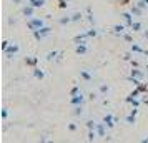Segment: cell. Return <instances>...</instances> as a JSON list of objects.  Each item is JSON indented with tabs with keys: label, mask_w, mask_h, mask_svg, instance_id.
Returning a JSON list of instances; mask_svg holds the SVG:
<instances>
[{
	"label": "cell",
	"mask_w": 148,
	"mask_h": 143,
	"mask_svg": "<svg viewBox=\"0 0 148 143\" xmlns=\"http://www.w3.org/2000/svg\"><path fill=\"white\" fill-rule=\"evenodd\" d=\"M27 27L34 32V30H38V28L45 27V20L40 18V17H32V18H28L27 20Z\"/></svg>",
	"instance_id": "cell-1"
},
{
	"label": "cell",
	"mask_w": 148,
	"mask_h": 143,
	"mask_svg": "<svg viewBox=\"0 0 148 143\" xmlns=\"http://www.w3.org/2000/svg\"><path fill=\"white\" fill-rule=\"evenodd\" d=\"M34 34V37H35V40H42V38H45V37H48V35L52 34V28L50 27H42V28H38V30H34L32 32Z\"/></svg>",
	"instance_id": "cell-2"
},
{
	"label": "cell",
	"mask_w": 148,
	"mask_h": 143,
	"mask_svg": "<svg viewBox=\"0 0 148 143\" xmlns=\"http://www.w3.org/2000/svg\"><path fill=\"white\" fill-rule=\"evenodd\" d=\"M18 50H20V48H18V45H17V43H10V45L7 47V50H5L3 53H5V57H7V58H12L14 55L18 53Z\"/></svg>",
	"instance_id": "cell-3"
},
{
	"label": "cell",
	"mask_w": 148,
	"mask_h": 143,
	"mask_svg": "<svg viewBox=\"0 0 148 143\" xmlns=\"http://www.w3.org/2000/svg\"><path fill=\"white\" fill-rule=\"evenodd\" d=\"M83 102H85V96L82 95V92L78 95H75V96L70 98V105H72V107H75V105H83Z\"/></svg>",
	"instance_id": "cell-4"
},
{
	"label": "cell",
	"mask_w": 148,
	"mask_h": 143,
	"mask_svg": "<svg viewBox=\"0 0 148 143\" xmlns=\"http://www.w3.org/2000/svg\"><path fill=\"white\" fill-rule=\"evenodd\" d=\"M103 122H105V125H107L108 128H113L115 123H116V120H115V116L112 115V113H107V115L103 116Z\"/></svg>",
	"instance_id": "cell-5"
},
{
	"label": "cell",
	"mask_w": 148,
	"mask_h": 143,
	"mask_svg": "<svg viewBox=\"0 0 148 143\" xmlns=\"http://www.w3.org/2000/svg\"><path fill=\"white\" fill-rule=\"evenodd\" d=\"M125 28H128L127 23H116V25H113V34L115 35H123L125 34Z\"/></svg>",
	"instance_id": "cell-6"
},
{
	"label": "cell",
	"mask_w": 148,
	"mask_h": 143,
	"mask_svg": "<svg viewBox=\"0 0 148 143\" xmlns=\"http://www.w3.org/2000/svg\"><path fill=\"white\" fill-rule=\"evenodd\" d=\"M121 17H123V20H125V23H127V27H128V28L132 27V23L135 22V20H133V17H135V15L132 14V12H125V14L121 15Z\"/></svg>",
	"instance_id": "cell-7"
},
{
	"label": "cell",
	"mask_w": 148,
	"mask_h": 143,
	"mask_svg": "<svg viewBox=\"0 0 148 143\" xmlns=\"http://www.w3.org/2000/svg\"><path fill=\"white\" fill-rule=\"evenodd\" d=\"M35 7L34 5H30V3H28L27 7H23V15H25V17H27V18H32V17H35Z\"/></svg>",
	"instance_id": "cell-8"
},
{
	"label": "cell",
	"mask_w": 148,
	"mask_h": 143,
	"mask_svg": "<svg viewBox=\"0 0 148 143\" xmlns=\"http://www.w3.org/2000/svg\"><path fill=\"white\" fill-rule=\"evenodd\" d=\"M107 125H105V122L103 123H97V127H95V130H97V133H98V136H105V133H107Z\"/></svg>",
	"instance_id": "cell-9"
},
{
	"label": "cell",
	"mask_w": 148,
	"mask_h": 143,
	"mask_svg": "<svg viewBox=\"0 0 148 143\" xmlns=\"http://www.w3.org/2000/svg\"><path fill=\"white\" fill-rule=\"evenodd\" d=\"M130 77H133V78H138V80H143V77H145V72H143V70H140V68L135 67L133 70H132Z\"/></svg>",
	"instance_id": "cell-10"
},
{
	"label": "cell",
	"mask_w": 148,
	"mask_h": 143,
	"mask_svg": "<svg viewBox=\"0 0 148 143\" xmlns=\"http://www.w3.org/2000/svg\"><path fill=\"white\" fill-rule=\"evenodd\" d=\"M75 52L78 55H85L88 52V47H87V43H77V47H75Z\"/></svg>",
	"instance_id": "cell-11"
},
{
	"label": "cell",
	"mask_w": 148,
	"mask_h": 143,
	"mask_svg": "<svg viewBox=\"0 0 148 143\" xmlns=\"http://www.w3.org/2000/svg\"><path fill=\"white\" fill-rule=\"evenodd\" d=\"M132 52L133 53H141V55H148V50H143V48L138 45V43H132Z\"/></svg>",
	"instance_id": "cell-12"
},
{
	"label": "cell",
	"mask_w": 148,
	"mask_h": 143,
	"mask_svg": "<svg viewBox=\"0 0 148 143\" xmlns=\"http://www.w3.org/2000/svg\"><path fill=\"white\" fill-rule=\"evenodd\" d=\"M80 78H83L85 82H92V80H93V75H92L88 70H80Z\"/></svg>",
	"instance_id": "cell-13"
},
{
	"label": "cell",
	"mask_w": 148,
	"mask_h": 143,
	"mask_svg": "<svg viewBox=\"0 0 148 143\" xmlns=\"http://www.w3.org/2000/svg\"><path fill=\"white\" fill-rule=\"evenodd\" d=\"M25 63H27L28 67H37V63H38V58H37V57H27V58H25Z\"/></svg>",
	"instance_id": "cell-14"
},
{
	"label": "cell",
	"mask_w": 148,
	"mask_h": 143,
	"mask_svg": "<svg viewBox=\"0 0 148 143\" xmlns=\"http://www.w3.org/2000/svg\"><path fill=\"white\" fill-rule=\"evenodd\" d=\"M57 57H62V52H58V50L48 52V53H47V60H48V62H52V60H55Z\"/></svg>",
	"instance_id": "cell-15"
},
{
	"label": "cell",
	"mask_w": 148,
	"mask_h": 143,
	"mask_svg": "<svg viewBox=\"0 0 148 143\" xmlns=\"http://www.w3.org/2000/svg\"><path fill=\"white\" fill-rule=\"evenodd\" d=\"M132 14H133L135 17H140V15L143 14V8H141L140 5H136V3H135L133 7H132Z\"/></svg>",
	"instance_id": "cell-16"
},
{
	"label": "cell",
	"mask_w": 148,
	"mask_h": 143,
	"mask_svg": "<svg viewBox=\"0 0 148 143\" xmlns=\"http://www.w3.org/2000/svg\"><path fill=\"white\" fill-rule=\"evenodd\" d=\"M28 3H30V5H34L35 8H42L43 5H45V0H30Z\"/></svg>",
	"instance_id": "cell-17"
},
{
	"label": "cell",
	"mask_w": 148,
	"mask_h": 143,
	"mask_svg": "<svg viewBox=\"0 0 148 143\" xmlns=\"http://www.w3.org/2000/svg\"><path fill=\"white\" fill-rule=\"evenodd\" d=\"M34 77H35V78H38V80H42V78H43V77H45V73H43V72H42L40 68L34 67Z\"/></svg>",
	"instance_id": "cell-18"
},
{
	"label": "cell",
	"mask_w": 148,
	"mask_h": 143,
	"mask_svg": "<svg viewBox=\"0 0 148 143\" xmlns=\"http://www.w3.org/2000/svg\"><path fill=\"white\" fill-rule=\"evenodd\" d=\"M132 30H133V32H141V28H143V25H141V22H133V23H132Z\"/></svg>",
	"instance_id": "cell-19"
},
{
	"label": "cell",
	"mask_w": 148,
	"mask_h": 143,
	"mask_svg": "<svg viewBox=\"0 0 148 143\" xmlns=\"http://www.w3.org/2000/svg\"><path fill=\"white\" fill-rule=\"evenodd\" d=\"M98 136V133H97V130H88V142H93L95 138Z\"/></svg>",
	"instance_id": "cell-20"
},
{
	"label": "cell",
	"mask_w": 148,
	"mask_h": 143,
	"mask_svg": "<svg viewBox=\"0 0 148 143\" xmlns=\"http://www.w3.org/2000/svg\"><path fill=\"white\" fill-rule=\"evenodd\" d=\"M83 113V108H82V105H75L73 107V115L75 116H78V115H82Z\"/></svg>",
	"instance_id": "cell-21"
},
{
	"label": "cell",
	"mask_w": 148,
	"mask_h": 143,
	"mask_svg": "<svg viewBox=\"0 0 148 143\" xmlns=\"http://www.w3.org/2000/svg\"><path fill=\"white\" fill-rule=\"evenodd\" d=\"M125 120H127V123H130V125H133V123L136 122V115H133V113H130V115H128L127 118H125Z\"/></svg>",
	"instance_id": "cell-22"
},
{
	"label": "cell",
	"mask_w": 148,
	"mask_h": 143,
	"mask_svg": "<svg viewBox=\"0 0 148 143\" xmlns=\"http://www.w3.org/2000/svg\"><path fill=\"white\" fill-rule=\"evenodd\" d=\"M82 18H83V15H82L80 12H77V14L72 15V22H80Z\"/></svg>",
	"instance_id": "cell-23"
},
{
	"label": "cell",
	"mask_w": 148,
	"mask_h": 143,
	"mask_svg": "<svg viewBox=\"0 0 148 143\" xmlns=\"http://www.w3.org/2000/svg\"><path fill=\"white\" fill-rule=\"evenodd\" d=\"M80 93V88L75 85V87H72V90H70V96H75V95H78Z\"/></svg>",
	"instance_id": "cell-24"
},
{
	"label": "cell",
	"mask_w": 148,
	"mask_h": 143,
	"mask_svg": "<svg viewBox=\"0 0 148 143\" xmlns=\"http://www.w3.org/2000/svg\"><path fill=\"white\" fill-rule=\"evenodd\" d=\"M60 25H65V23H70L72 22V17H63V18H60Z\"/></svg>",
	"instance_id": "cell-25"
},
{
	"label": "cell",
	"mask_w": 148,
	"mask_h": 143,
	"mask_svg": "<svg viewBox=\"0 0 148 143\" xmlns=\"http://www.w3.org/2000/svg\"><path fill=\"white\" fill-rule=\"evenodd\" d=\"M140 93H143V92H141V90L138 88V87H136V88H135L133 92L130 93V95H132V96H135V98H138V95H140Z\"/></svg>",
	"instance_id": "cell-26"
},
{
	"label": "cell",
	"mask_w": 148,
	"mask_h": 143,
	"mask_svg": "<svg viewBox=\"0 0 148 143\" xmlns=\"http://www.w3.org/2000/svg\"><path fill=\"white\" fill-rule=\"evenodd\" d=\"M87 35H88V38H90V37H97V35H98V30L92 28V30H88V32H87Z\"/></svg>",
	"instance_id": "cell-27"
},
{
	"label": "cell",
	"mask_w": 148,
	"mask_h": 143,
	"mask_svg": "<svg viewBox=\"0 0 148 143\" xmlns=\"http://www.w3.org/2000/svg\"><path fill=\"white\" fill-rule=\"evenodd\" d=\"M95 127H97V123H95V122H92V120L87 122V128L88 130H95Z\"/></svg>",
	"instance_id": "cell-28"
},
{
	"label": "cell",
	"mask_w": 148,
	"mask_h": 143,
	"mask_svg": "<svg viewBox=\"0 0 148 143\" xmlns=\"http://www.w3.org/2000/svg\"><path fill=\"white\" fill-rule=\"evenodd\" d=\"M108 90H110L108 85H101V87H100V93H108Z\"/></svg>",
	"instance_id": "cell-29"
},
{
	"label": "cell",
	"mask_w": 148,
	"mask_h": 143,
	"mask_svg": "<svg viewBox=\"0 0 148 143\" xmlns=\"http://www.w3.org/2000/svg\"><path fill=\"white\" fill-rule=\"evenodd\" d=\"M58 7L60 8H67V0H58Z\"/></svg>",
	"instance_id": "cell-30"
},
{
	"label": "cell",
	"mask_w": 148,
	"mask_h": 143,
	"mask_svg": "<svg viewBox=\"0 0 148 143\" xmlns=\"http://www.w3.org/2000/svg\"><path fill=\"white\" fill-rule=\"evenodd\" d=\"M7 116H8V108H2V118L5 120Z\"/></svg>",
	"instance_id": "cell-31"
},
{
	"label": "cell",
	"mask_w": 148,
	"mask_h": 143,
	"mask_svg": "<svg viewBox=\"0 0 148 143\" xmlns=\"http://www.w3.org/2000/svg\"><path fill=\"white\" fill-rule=\"evenodd\" d=\"M8 45H10V43H8L7 40H3V42H2V52H5V50H7V47H8Z\"/></svg>",
	"instance_id": "cell-32"
},
{
	"label": "cell",
	"mask_w": 148,
	"mask_h": 143,
	"mask_svg": "<svg viewBox=\"0 0 148 143\" xmlns=\"http://www.w3.org/2000/svg\"><path fill=\"white\" fill-rule=\"evenodd\" d=\"M68 130H70V131H75V130H77V125H75V123H70V125H68Z\"/></svg>",
	"instance_id": "cell-33"
},
{
	"label": "cell",
	"mask_w": 148,
	"mask_h": 143,
	"mask_svg": "<svg viewBox=\"0 0 148 143\" xmlns=\"http://www.w3.org/2000/svg\"><path fill=\"white\" fill-rule=\"evenodd\" d=\"M123 38H125L127 42H132V37H130V35H127V34H123Z\"/></svg>",
	"instance_id": "cell-34"
},
{
	"label": "cell",
	"mask_w": 148,
	"mask_h": 143,
	"mask_svg": "<svg viewBox=\"0 0 148 143\" xmlns=\"http://www.w3.org/2000/svg\"><path fill=\"white\" fill-rule=\"evenodd\" d=\"M118 2H120L121 5H125V3H128V2H130V0H118Z\"/></svg>",
	"instance_id": "cell-35"
},
{
	"label": "cell",
	"mask_w": 148,
	"mask_h": 143,
	"mask_svg": "<svg viewBox=\"0 0 148 143\" xmlns=\"http://www.w3.org/2000/svg\"><path fill=\"white\" fill-rule=\"evenodd\" d=\"M143 37H145V38H148V30H145V32H143Z\"/></svg>",
	"instance_id": "cell-36"
},
{
	"label": "cell",
	"mask_w": 148,
	"mask_h": 143,
	"mask_svg": "<svg viewBox=\"0 0 148 143\" xmlns=\"http://www.w3.org/2000/svg\"><path fill=\"white\" fill-rule=\"evenodd\" d=\"M14 3H17V5H18V3H22V0H14Z\"/></svg>",
	"instance_id": "cell-37"
},
{
	"label": "cell",
	"mask_w": 148,
	"mask_h": 143,
	"mask_svg": "<svg viewBox=\"0 0 148 143\" xmlns=\"http://www.w3.org/2000/svg\"><path fill=\"white\" fill-rule=\"evenodd\" d=\"M143 3H145V5L148 7V0H143Z\"/></svg>",
	"instance_id": "cell-38"
},
{
	"label": "cell",
	"mask_w": 148,
	"mask_h": 143,
	"mask_svg": "<svg viewBox=\"0 0 148 143\" xmlns=\"http://www.w3.org/2000/svg\"><path fill=\"white\" fill-rule=\"evenodd\" d=\"M27 2H30V0H27Z\"/></svg>",
	"instance_id": "cell-39"
}]
</instances>
